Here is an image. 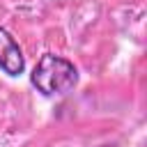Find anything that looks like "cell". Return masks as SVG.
<instances>
[{
  "instance_id": "1",
  "label": "cell",
  "mask_w": 147,
  "mask_h": 147,
  "mask_svg": "<svg viewBox=\"0 0 147 147\" xmlns=\"http://www.w3.org/2000/svg\"><path fill=\"white\" fill-rule=\"evenodd\" d=\"M30 83L41 92L44 96H55V94H67L76 87L78 83V69L53 53H46L39 57L37 67L30 74Z\"/></svg>"
},
{
  "instance_id": "2",
  "label": "cell",
  "mask_w": 147,
  "mask_h": 147,
  "mask_svg": "<svg viewBox=\"0 0 147 147\" xmlns=\"http://www.w3.org/2000/svg\"><path fill=\"white\" fill-rule=\"evenodd\" d=\"M0 69L7 76H21L25 69V57L21 46L5 28H0Z\"/></svg>"
}]
</instances>
